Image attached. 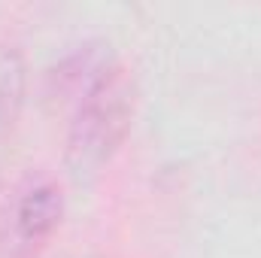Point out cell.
Segmentation results:
<instances>
[{
    "instance_id": "cell-1",
    "label": "cell",
    "mask_w": 261,
    "mask_h": 258,
    "mask_svg": "<svg viewBox=\"0 0 261 258\" xmlns=\"http://www.w3.org/2000/svg\"><path fill=\"white\" fill-rule=\"evenodd\" d=\"M137 88L119 67L76 110L67 131V164L76 176L100 170L125 143L134 125Z\"/></svg>"
},
{
    "instance_id": "cell-3",
    "label": "cell",
    "mask_w": 261,
    "mask_h": 258,
    "mask_svg": "<svg viewBox=\"0 0 261 258\" xmlns=\"http://www.w3.org/2000/svg\"><path fill=\"white\" fill-rule=\"evenodd\" d=\"M122 64L116 61V52L107 40H88L46 73V97L55 104H73L76 110Z\"/></svg>"
},
{
    "instance_id": "cell-2",
    "label": "cell",
    "mask_w": 261,
    "mask_h": 258,
    "mask_svg": "<svg viewBox=\"0 0 261 258\" xmlns=\"http://www.w3.org/2000/svg\"><path fill=\"white\" fill-rule=\"evenodd\" d=\"M64 216V197L58 186L52 183H37L12 203L3 228H0V243L9 258H31L37 255L49 237L58 231Z\"/></svg>"
},
{
    "instance_id": "cell-4",
    "label": "cell",
    "mask_w": 261,
    "mask_h": 258,
    "mask_svg": "<svg viewBox=\"0 0 261 258\" xmlns=\"http://www.w3.org/2000/svg\"><path fill=\"white\" fill-rule=\"evenodd\" d=\"M28 91V64L15 46H0V140L12 131Z\"/></svg>"
}]
</instances>
